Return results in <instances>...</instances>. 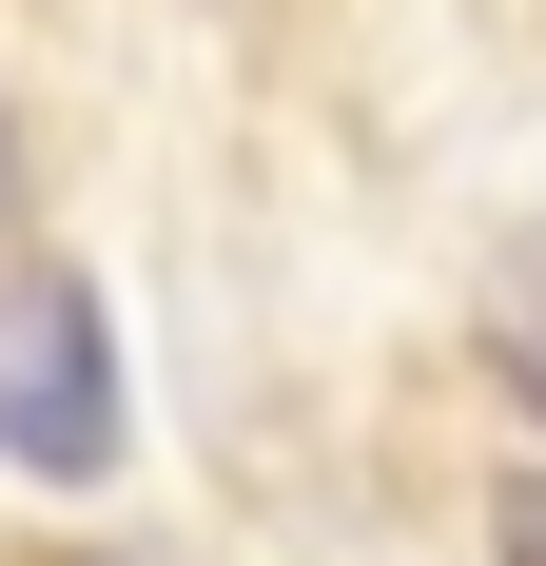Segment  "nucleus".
Returning <instances> with one entry per match:
<instances>
[{
  "label": "nucleus",
  "mask_w": 546,
  "mask_h": 566,
  "mask_svg": "<svg viewBox=\"0 0 546 566\" xmlns=\"http://www.w3.org/2000/svg\"><path fill=\"white\" fill-rule=\"evenodd\" d=\"M117 313L78 274H0V469H40V489H98L117 469Z\"/></svg>",
  "instance_id": "obj_1"
},
{
  "label": "nucleus",
  "mask_w": 546,
  "mask_h": 566,
  "mask_svg": "<svg viewBox=\"0 0 546 566\" xmlns=\"http://www.w3.org/2000/svg\"><path fill=\"white\" fill-rule=\"evenodd\" d=\"M489 371L546 410V274H507V313H489Z\"/></svg>",
  "instance_id": "obj_2"
},
{
  "label": "nucleus",
  "mask_w": 546,
  "mask_h": 566,
  "mask_svg": "<svg viewBox=\"0 0 546 566\" xmlns=\"http://www.w3.org/2000/svg\"><path fill=\"white\" fill-rule=\"evenodd\" d=\"M489 547H507V566H546V469H507V489H489Z\"/></svg>",
  "instance_id": "obj_3"
},
{
  "label": "nucleus",
  "mask_w": 546,
  "mask_h": 566,
  "mask_svg": "<svg viewBox=\"0 0 546 566\" xmlns=\"http://www.w3.org/2000/svg\"><path fill=\"white\" fill-rule=\"evenodd\" d=\"M40 566H137V547H40Z\"/></svg>",
  "instance_id": "obj_4"
}]
</instances>
